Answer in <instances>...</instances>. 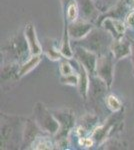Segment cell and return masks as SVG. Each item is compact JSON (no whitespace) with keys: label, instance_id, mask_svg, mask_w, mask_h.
Instances as JSON below:
<instances>
[{"label":"cell","instance_id":"6da1fadb","mask_svg":"<svg viewBox=\"0 0 134 150\" xmlns=\"http://www.w3.org/2000/svg\"><path fill=\"white\" fill-rule=\"evenodd\" d=\"M36 124L43 131H46L50 134H56L59 130V122L55 116H52L43 104L37 103L34 108Z\"/></svg>","mask_w":134,"mask_h":150},{"label":"cell","instance_id":"7a4b0ae2","mask_svg":"<svg viewBox=\"0 0 134 150\" xmlns=\"http://www.w3.org/2000/svg\"><path fill=\"white\" fill-rule=\"evenodd\" d=\"M113 54H106L97 59L96 74L105 82L107 87H110L113 80Z\"/></svg>","mask_w":134,"mask_h":150},{"label":"cell","instance_id":"3957f363","mask_svg":"<svg viewBox=\"0 0 134 150\" xmlns=\"http://www.w3.org/2000/svg\"><path fill=\"white\" fill-rule=\"evenodd\" d=\"M54 116L59 122V130L56 133V139H66L68 133L74 126V116L69 110H61L56 112Z\"/></svg>","mask_w":134,"mask_h":150},{"label":"cell","instance_id":"277c9868","mask_svg":"<svg viewBox=\"0 0 134 150\" xmlns=\"http://www.w3.org/2000/svg\"><path fill=\"white\" fill-rule=\"evenodd\" d=\"M75 55H76L78 61L85 67V69L88 71L89 74H96V65L98 58L93 52L85 49V48L78 47L75 51Z\"/></svg>","mask_w":134,"mask_h":150},{"label":"cell","instance_id":"5b68a950","mask_svg":"<svg viewBox=\"0 0 134 150\" xmlns=\"http://www.w3.org/2000/svg\"><path fill=\"white\" fill-rule=\"evenodd\" d=\"M24 36H25V40L27 42L29 51L32 55L40 54L42 51V47H41L39 41L37 39V35H36L35 27L33 24L28 23L25 26L24 29Z\"/></svg>","mask_w":134,"mask_h":150},{"label":"cell","instance_id":"8992f818","mask_svg":"<svg viewBox=\"0 0 134 150\" xmlns=\"http://www.w3.org/2000/svg\"><path fill=\"white\" fill-rule=\"evenodd\" d=\"M67 29L70 37L74 38V39H81L89 34L92 29V25L87 22L78 21V22H71Z\"/></svg>","mask_w":134,"mask_h":150},{"label":"cell","instance_id":"52a82bcc","mask_svg":"<svg viewBox=\"0 0 134 150\" xmlns=\"http://www.w3.org/2000/svg\"><path fill=\"white\" fill-rule=\"evenodd\" d=\"M103 27L111 33L115 40L121 39L125 32V24L121 20L113 18H107L103 21Z\"/></svg>","mask_w":134,"mask_h":150},{"label":"cell","instance_id":"ba28073f","mask_svg":"<svg viewBox=\"0 0 134 150\" xmlns=\"http://www.w3.org/2000/svg\"><path fill=\"white\" fill-rule=\"evenodd\" d=\"M111 52L116 60L128 56L131 53V43L127 40H122V38L114 41L111 45Z\"/></svg>","mask_w":134,"mask_h":150},{"label":"cell","instance_id":"9c48e42d","mask_svg":"<svg viewBox=\"0 0 134 150\" xmlns=\"http://www.w3.org/2000/svg\"><path fill=\"white\" fill-rule=\"evenodd\" d=\"M79 68V81H78V88L79 92L81 96L84 99L87 97V93H88V87H89V78H88V71L85 69V67L79 62L78 64Z\"/></svg>","mask_w":134,"mask_h":150},{"label":"cell","instance_id":"30bf717a","mask_svg":"<svg viewBox=\"0 0 134 150\" xmlns=\"http://www.w3.org/2000/svg\"><path fill=\"white\" fill-rule=\"evenodd\" d=\"M40 61H41L40 54L32 55V57H31L28 61H26L25 63L21 66V68H20V70H19V72H18V76L22 77V76H24V75L29 73L31 70H33L38 64H39Z\"/></svg>","mask_w":134,"mask_h":150},{"label":"cell","instance_id":"8fae6325","mask_svg":"<svg viewBox=\"0 0 134 150\" xmlns=\"http://www.w3.org/2000/svg\"><path fill=\"white\" fill-rule=\"evenodd\" d=\"M77 15H78V8H77V5L75 3L74 0H72L67 6V10H66V16L69 22H74L77 18ZM66 16H65V19H66Z\"/></svg>","mask_w":134,"mask_h":150},{"label":"cell","instance_id":"7c38bea8","mask_svg":"<svg viewBox=\"0 0 134 150\" xmlns=\"http://www.w3.org/2000/svg\"><path fill=\"white\" fill-rule=\"evenodd\" d=\"M36 133H37V130H36V126L33 123H30V121H28L27 123V127L25 129V139L26 142H30V143H33L35 141V139L37 138L36 137Z\"/></svg>","mask_w":134,"mask_h":150},{"label":"cell","instance_id":"4fadbf2b","mask_svg":"<svg viewBox=\"0 0 134 150\" xmlns=\"http://www.w3.org/2000/svg\"><path fill=\"white\" fill-rule=\"evenodd\" d=\"M32 148L35 149H50L52 148V143L47 137H38L32 143Z\"/></svg>","mask_w":134,"mask_h":150},{"label":"cell","instance_id":"5bb4252c","mask_svg":"<svg viewBox=\"0 0 134 150\" xmlns=\"http://www.w3.org/2000/svg\"><path fill=\"white\" fill-rule=\"evenodd\" d=\"M45 53L48 56V58L51 60H58L60 59V53L58 50H56V48L53 46L52 44L47 43L45 47Z\"/></svg>","mask_w":134,"mask_h":150},{"label":"cell","instance_id":"9a60e30c","mask_svg":"<svg viewBox=\"0 0 134 150\" xmlns=\"http://www.w3.org/2000/svg\"><path fill=\"white\" fill-rule=\"evenodd\" d=\"M60 80H61L62 83H64V84H69V85H72V86H76V85H78L79 76L75 75L74 73L70 74V75H65V76L62 75Z\"/></svg>","mask_w":134,"mask_h":150},{"label":"cell","instance_id":"2e32d148","mask_svg":"<svg viewBox=\"0 0 134 150\" xmlns=\"http://www.w3.org/2000/svg\"><path fill=\"white\" fill-rule=\"evenodd\" d=\"M106 101H107V105H108V107L110 108L112 111H118L121 108L120 101H119L114 95H109L108 97H107Z\"/></svg>","mask_w":134,"mask_h":150},{"label":"cell","instance_id":"e0dca14e","mask_svg":"<svg viewBox=\"0 0 134 150\" xmlns=\"http://www.w3.org/2000/svg\"><path fill=\"white\" fill-rule=\"evenodd\" d=\"M59 69H60V73H61V75H63V76L74 73V70H73L72 66L70 65V63H68L66 60H63V61H61Z\"/></svg>","mask_w":134,"mask_h":150},{"label":"cell","instance_id":"ac0fdd59","mask_svg":"<svg viewBox=\"0 0 134 150\" xmlns=\"http://www.w3.org/2000/svg\"><path fill=\"white\" fill-rule=\"evenodd\" d=\"M80 144L83 145V146H86V147H90L93 143V140L92 139H89V138H82L80 139Z\"/></svg>","mask_w":134,"mask_h":150},{"label":"cell","instance_id":"d6986e66","mask_svg":"<svg viewBox=\"0 0 134 150\" xmlns=\"http://www.w3.org/2000/svg\"><path fill=\"white\" fill-rule=\"evenodd\" d=\"M127 23L128 25H130L131 27H134V11L131 12L127 17Z\"/></svg>","mask_w":134,"mask_h":150},{"label":"cell","instance_id":"ffe728a7","mask_svg":"<svg viewBox=\"0 0 134 150\" xmlns=\"http://www.w3.org/2000/svg\"><path fill=\"white\" fill-rule=\"evenodd\" d=\"M131 60H132V65H133V73H134V41H131Z\"/></svg>","mask_w":134,"mask_h":150},{"label":"cell","instance_id":"44dd1931","mask_svg":"<svg viewBox=\"0 0 134 150\" xmlns=\"http://www.w3.org/2000/svg\"><path fill=\"white\" fill-rule=\"evenodd\" d=\"M131 7L134 9V0H131Z\"/></svg>","mask_w":134,"mask_h":150}]
</instances>
